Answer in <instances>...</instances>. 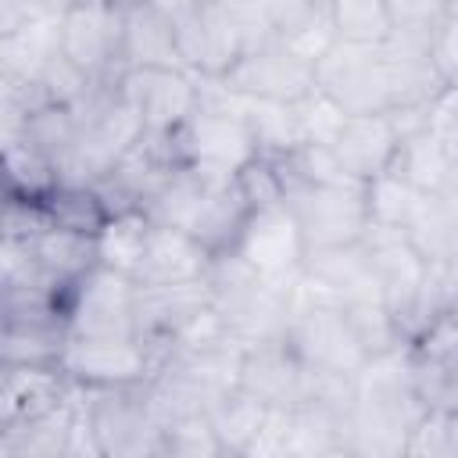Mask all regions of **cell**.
<instances>
[{"mask_svg":"<svg viewBox=\"0 0 458 458\" xmlns=\"http://www.w3.org/2000/svg\"><path fill=\"white\" fill-rule=\"evenodd\" d=\"M268 36L272 29L261 0H200V7L175 25L182 68L197 79H222Z\"/></svg>","mask_w":458,"mask_h":458,"instance_id":"obj_1","label":"cell"},{"mask_svg":"<svg viewBox=\"0 0 458 458\" xmlns=\"http://www.w3.org/2000/svg\"><path fill=\"white\" fill-rule=\"evenodd\" d=\"M315 93H322L344 114H386L394 107L386 43L369 47L333 39L315 61Z\"/></svg>","mask_w":458,"mask_h":458,"instance_id":"obj_2","label":"cell"},{"mask_svg":"<svg viewBox=\"0 0 458 458\" xmlns=\"http://www.w3.org/2000/svg\"><path fill=\"white\" fill-rule=\"evenodd\" d=\"M75 390H79L86 422L97 437L100 458L161 454V419L150 401L147 379L129 386H100V390L75 386Z\"/></svg>","mask_w":458,"mask_h":458,"instance_id":"obj_3","label":"cell"},{"mask_svg":"<svg viewBox=\"0 0 458 458\" xmlns=\"http://www.w3.org/2000/svg\"><path fill=\"white\" fill-rule=\"evenodd\" d=\"M279 336L311 369H329V372H351L354 376L369 361L354 329H351V322H347V315H344V308L311 293L301 276H297L290 315H286V326H283Z\"/></svg>","mask_w":458,"mask_h":458,"instance_id":"obj_4","label":"cell"},{"mask_svg":"<svg viewBox=\"0 0 458 458\" xmlns=\"http://www.w3.org/2000/svg\"><path fill=\"white\" fill-rule=\"evenodd\" d=\"M283 204L293 215V225L301 233L304 250L318 247H340L351 240H361L369 215L361 186H336V182H308V179H286Z\"/></svg>","mask_w":458,"mask_h":458,"instance_id":"obj_5","label":"cell"},{"mask_svg":"<svg viewBox=\"0 0 458 458\" xmlns=\"http://www.w3.org/2000/svg\"><path fill=\"white\" fill-rule=\"evenodd\" d=\"M218 82L243 100L301 104L315 93V64L290 43L268 36L258 47H250Z\"/></svg>","mask_w":458,"mask_h":458,"instance_id":"obj_6","label":"cell"},{"mask_svg":"<svg viewBox=\"0 0 458 458\" xmlns=\"http://www.w3.org/2000/svg\"><path fill=\"white\" fill-rule=\"evenodd\" d=\"M57 47L86 79L122 75V0H68L57 14Z\"/></svg>","mask_w":458,"mask_h":458,"instance_id":"obj_7","label":"cell"},{"mask_svg":"<svg viewBox=\"0 0 458 458\" xmlns=\"http://www.w3.org/2000/svg\"><path fill=\"white\" fill-rule=\"evenodd\" d=\"M204 311H211V290L204 276L190 283H172V286H136L132 336L150 351L157 365Z\"/></svg>","mask_w":458,"mask_h":458,"instance_id":"obj_8","label":"cell"},{"mask_svg":"<svg viewBox=\"0 0 458 458\" xmlns=\"http://www.w3.org/2000/svg\"><path fill=\"white\" fill-rule=\"evenodd\" d=\"M57 369L82 390L143 383L154 372L150 351L136 336H64Z\"/></svg>","mask_w":458,"mask_h":458,"instance_id":"obj_9","label":"cell"},{"mask_svg":"<svg viewBox=\"0 0 458 458\" xmlns=\"http://www.w3.org/2000/svg\"><path fill=\"white\" fill-rule=\"evenodd\" d=\"M132 276L93 265L68 283V336H132Z\"/></svg>","mask_w":458,"mask_h":458,"instance_id":"obj_10","label":"cell"},{"mask_svg":"<svg viewBox=\"0 0 458 458\" xmlns=\"http://www.w3.org/2000/svg\"><path fill=\"white\" fill-rule=\"evenodd\" d=\"M118 89L143 132H175L200 104V79L186 68H125Z\"/></svg>","mask_w":458,"mask_h":458,"instance_id":"obj_11","label":"cell"},{"mask_svg":"<svg viewBox=\"0 0 458 458\" xmlns=\"http://www.w3.org/2000/svg\"><path fill=\"white\" fill-rule=\"evenodd\" d=\"M236 386L254 394L268 408H293L304 401L308 365L293 354V347L283 336H268L240 351Z\"/></svg>","mask_w":458,"mask_h":458,"instance_id":"obj_12","label":"cell"},{"mask_svg":"<svg viewBox=\"0 0 458 458\" xmlns=\"http://www.w3.org/2000/svg\"><path fill=\"white\" fill-rule=\"evenodd\" d=\"M297 272L311 293H318L333 304H347L354 297L379 293L376 276H372V261H369V250L361 240H351L340 247L304 250Z\"/></svg>","mask_w":458,"mask_h":458,"instance_id":"obj_13","label":"cell"},{"mask_svg":"<svg viewBox=\"0 0 458 458\" xmlns=\"http://www.w3.org/2000/svg\"><path fill=\"white\" fill-rule=\"evenodd\" d=\"M233 250L258 276H290L301 265L304 243H301V233H297L286 204H272V208L250 211L243 233H240V243Z\"/></svg>","mask_w":458,"mask_h":458,"instance_id":"obj_14","label":"cell"},{"mask_svg":"<svg viewBox=\"0 0 458 458\" xmlns=\"http://www.w3.org/2000/svg\"><path fill=\"white\" fill-rule=\"evenodd\" d=\"M397 143L401 136L386 114H344L336 136L329 140V154L354 182H369L390 168Z\"/></svg>","mask_w":458,"mask_h":458,"instance_id":"obj_15","label":"cell"},{"mask_svg":"<svg viewBox=\"0 0 458 458\" xmlns=\"http://www.w3.org/2000/svg\"><path fill=\"white\" fill-rule=\"evenodd\" d=\"M250 204L243 197V190L236 186L233 175H222V172H208V182H204V193H200V204L190 218V236L211 254H225L240 243V233L250 218Z\"/></svg>","mask_w":458,"mask_h":458,"instance_id":"obj_16","label":"cell"},{"mask_svg":"<svg viewBox=\"0 0 458 458\" xmlns=\"http://www.w3.org/2000/svg\"><path fill=\"white\" fill-rule=\"evenodd\" d=\"M118 64L125 68H182L175 25L150 4H122V43H118Z\"/></svg>","mask_w":458,"mask_h":458,"instance_id":"obj_17","label":"cell"},{"mask_svg":"<svg viewBox=\"0 0 458 458\" xmlns=\"http://www.w3.org/2000/svg\"><path fill=\"white\" fill-rule=\"evenodd\" d=\"M204 268H208V250L186 229L150 225L143 254L132 268V283L136 286H172V283L200 279Z\"/></svg>","mask_w":458,"mask_h":458,"instance_id":"obj_18","label":"cell"},{"mask_svg":"<svg viewBox=\"0 0 458 458\" xmlns=\"http://www.w3.org/2000/svg\"><path fill=\"white\" fill-rule=\"evenodd\" d=\"M75 386L57 365H4L0 419H36L68 404Z\"/></svg>","mask_w":458,"mask_h":458,"instance_id":"obj_19","label":"cell"},{"mask_svg":"<svg viewBox=\"0 0 458 458\" xmlns=\"http://www.w3.org/2000/svg\"><path fill=\"white\" fill-rule=\"evenodd\" d=\"M54 54H61V47H57V18L54 14H39L29 25H21L18 32L0 39V82L11 86L18 97H25V89L39 79V72L50 64Z\"/></svg>","mask_w":458,"mask_h":458,"instance_id":"obj_20","label":"cell"},{"mask_svg":"<svg viewBox=\"0 0 458 458\" xmlns=\"http://www.w3.org/2000/svg\"><path fill=\"white\" fill-rule=\"evenodd\" d=\"M390 168L419 193H458V147L440 143L426 129L408 132L397 143Z\"/></svg>","mask_w":458,"mask_h":458,"instance_id":"obj_21","label":"cell"},{"mask_svg":"<svg viewBox=\"0 0 458 458\" xmlns=\"http://www.w3.org/2000/svg\"><path fill=\"white\" fill-rule=\"evenodd\" d=\"M401 236L422 261L458 258V193H419Z\"/></svg>","mask_w":458,"mask_h":458,"instance_id":"obj_22","label":"cell"},{"mask_svg":"<svg viewBox=\"0 0 458 458\" xmlns=\"http://www.w3.org/2000/svg\"><path fill=\"white\" fill-rule=\"evenodd\" d=\"M72 415H75V394L57 411H47V415H36V419H0V458H57V454H68Z\"/></svg>","mask_w":458,"mask_h":458,"instance_id":"obj_23","label":"cell"},{"mask_svg":"<svg viewBox=\"0 0 458 458\" xmlns=\"http://www.w3.org/2000/svg\"><path fill=\"white\" fill-rule=\"evenodd\" d=\"M25 247H29L32 268L54 283H64V286L97 265V236H82V233L54 225V222L36 240H29Z\"/></svg>","mask_w":458,"mask_h":458,"instance_id":"obj_24","label":"cell"},{"mask_svg":"<svg viewBox=\"0 0 458 458\" xmlns=\"http://www.w3.org/2000/svg\"><path fill=\"white\" fill-rule=\"evenodd\" d=\"M61 182L57 165L39 154L32 143H25L21 136H7L0 140V190L7 197L18 200H47L50 190Z\"/></svg>","mask_w":458,"mask_h":458,"instance_id":"obj_25","label":"cell"},{"mask_svg":"<svg viewBox=\"0 0 458 458\" xmlns=\"http://www.w3.org/2000/svg\"><path fill=\"white\" fill-rule=\"evenodd\" d=\"M18 136L25 143H32L39 154H47L61 175L64 165L75 157V147H79V114L68 104H32L21 114Z\"/></svg>","mask_w":458,"mask_h":458,"instance_id":"obj_26","label":"cell"},{"mask_svg":"<svg viewBox=\"0 0 458 458\" xmlns=\"http://www.w3.org/2000/svg\"><path fill=\"white\" fill-rule=\"evenodd\" d=\"M265 415H268V404L258 401L254 394H247L240 386L222 394L208 408V419H211V429L222 444V454H243L247 458L250 444L258 440V433L265 426Z\"/></svg>","mask_w":458,"mask_h":458,"instance_id":"obj_27","label":"cell"},{"mask_svg":"<svg viewBox=\"0 0 458 458\" xmlns=\"http://www.w3.org/2000/svg\"><path fill=\"white\" fill-rule=\"evenodd\" d=\"M386 7V25H390V43L426 50L429 39L458 18V7L447 0H383Z\"/></svg>","mask_w":458,"mask_h":458,"instance_id":"obj_28","label":"cell"},{"mask_svg":"<svg viewBox=\"0 0 458 458\" xmlns=\"http://www.w3.org/2000/svg\"><path fill=\"white\" fill-rule=\"evenodd\" d=\"M43 208L54 225L82 233V236H100V229L111 218L100 193L93 190V182H57L50 190V197L43 200Z\"/></svg>","mask_w":458,"mask_h":458,"instance_id":"obj_29","label":"cell"},{"mask_svg":"<svg viewBox=\"0 0 458 458\" xmlns=\"http://www.w3.org/2000/svg\"><path fill=\"white\" fill-rule=\"evenodd\" d=\"M147 233H150V222H147L143 211H125V215L107 218V225L97 236V261L132 276V268L143 254Z\"/></svg>","mask_w":458,"mask_h":458,"instance_id":"obj_30","label":"cell"},{"mask_svg":"<svg viewBox=\"0 0 458 458\" xmlns=\"http://www.w3.org/2000/svg\"><path fill=\"white\" fill-rule=\"evenodd\" d=\"M329 29L340 43H369L379 47L390 39L383 0H329Z\"/></svg>","mask_w":458,"mask_h":458,"instance_id":"obj_31","label":"cell"},{"mask_svg":"<svg viewBox=\"0 0 458 458\" xmlns=\"http://www.w3.org/2000/svg\"><path fill=\"white\" fill-rule=\"evenodd\" d=\"M361 197H365V215L369 225H386V229H401L419 200V190L411 182H404L394 168L372 175L369 182H361Z\"/></svg>","mask_w":458,"mask_h":458,"instance_id":"obj_32","label":"cell"},{"mask_svg":"<svg viewBox=\"0 0 458 458\" xmlns=\"http://www.w3.org/2000/svg\"><path fill=\"white\" fill-rule=\"evenodd\" d=\"M365 358H376V354H386V351H397L401 347V336H397V326H394V315L386 308V301L379 293H365V297H354L347 304H340Z\"/></svg>","mask_w":458,"mask_h":458,"instance_id":"obj_33","label":"cell"},{"mask_svg":"<svg viewBox=\"0 0 458 458\" xmlns=\"http://www.w3.org/2000/svg\"><path fill=\"white\" fill-rule=\"evenodd\" d=\"M161 454L165 458H218L222 444L211 429L208 411H186L161 422Z\"/></svg>","mask_w":458,"mask_h":458,"instance_id":"obj_34","label":"cell"},{"mask_svg":"<svg viewBox=\"0 0 458 458\" xmlns=\"http://www.w3.org/2000/svg\"><path fill=\"white\" fill-rule=\"evenodd\" d=\"M411 458H458V411L451 408H426L411 426L404 451Z\"/></svg>","mask_w":458,"mask_h":458,"instance_id":"obj_35","label":"cell"},{"mask_svg":"<svg viewBox=\"0 0 458 458\" xmlns=\"http://www.w3.org/2000/svg\"><path fill=\"white\" fill-rule=\"evenodd\" d=\"M64 336L68 333H57V329H4L0 365H57Z\"/></svg>","mask_w":458,"mask_h":458,"instance_id":"obj_36","label":"cell"},{"mask_svg":"<svg viewBox=\"0 0 458 458\" xmlns=\"http://www.w3.org/2000/svg\"><path fill=\"white\" fill-rule=\"evenodd\" d=\"M50 225V215L39 200H18V197H7L0 204V240L4 243H29L36 240L43 229Z\"/></svg>","mask_w":458,"mask_h":458,"instance_id":"obj_37","label":"cell"},{"mask_svg":"<svg viewBox=\"0 0 458 458\" xmlns=\"http://www.w3.org/2000/svg\"><path fill=\"white\" fill-rule=\"evenodd\" d=\"M426 57H429V64L437 68V75H440L447 86H454V72H458V18H451V21L429 39Z\"/></svg>","mask_w":458,"mask_h":458,"instance_id":"obj_38","label":"cell"},{"mask_svg":"<svg viewBox=\"0 0 458 458\" xmlns=\"http://www.w3.org/2000/svg\"><path fill=\"white\" fill-rule=\"evenodd\" d=\"M39 14H47V11L39 4H32V0H0V39L18 32L21 25H29Z\"/></svg>","mask_w":458,"mask_h":458,"instance_id":"obj_39","label":"cell"},{"mask_svg":"<svg viewBox=\"0 0 458 458\" xmlns=\"http://www.w3.org/2000/svg\"><path fill=\"white\" fill-rule=\"evenodd\" d=\"M150 4H154L172 25H179L182 18H190V14L200 7V0H150Z\"/></svg>","mask_w":458,"mask_h":458,"instance_id":"obj_40","label":"cell"},{"mask_svg":"<svg viewBox=\"0 0 458 458\" xmlns=\"http://www.w3.org/2000/svg\"><path fill=\"white\" fill-rule=\"evenodd\" d=\"M64 4H68V0H43V7H47V11H50V14H57V11H61V7H64Z\"/></svg>","mask_w":458,"mask_h":458,"instance_id":"obj_41","label":"cell"},{"mask_svg":"<svg viewBox=\"0 0 458 458\" xmlns=\"http://www.w3.org/2000/svg\"><path fill=\"white\" fill-rule=\"evenodd\" d=\"M4 200H7V193H4V190H0V204H4Z\"/></svg>","mask_w":458,"mask_h":458,"instance_id":"obj_42","label":"cell"},{"mask_svg":"<svg viewBox=\"0 0 458 458\" xmlns=\"http://www.w3.org/2000/svg\"><path fill=\"white\" fill-rule=\"evenodd\" d=\"M32 4H39V7H43V0H32ZM43 11H47V7H43ZM47 14H50V11H47Z\"/></svg>","mask_w":458,"mask_h":458,"instance_id":"obj_43","label":"cell"},{"mask_svg":"<svg viewBox=\"0 0 458 458\" xmlns=\"http://www.w3.org/2000/svg\"><path fill=\"white\" fill-rule=\"evenodd\" d=\"M447 4H454V7H458V0H447Z\"/></svg>","mask_w":458,"mask_h":458,"instance_id":"obj_44","label":"cell"},{"mask_svg":"<svg viewBox=\"0 0 458 458\" xmlns=\"http://www.w3.org/2000/svg\"><path fill=\"white\" fill-rule=\"evenodd\" d=\"M0 379H4V365H0Z\"/></svg>","mask_w":458,"mask_h":458,"instance_id":"obj_45","label":"cell"},{"mask_svg":"<svg viewBox=\"0 0 458 458\" xmlns=\"http://www.w3.org/2000/svg\"><path fill=\"white\" fill-rule=\"evenodd\" d=\"M0 333H4V329H0Z\"/></svg>","mask_w":458,"mask_h":458,"instance_id":"obj_46","label":"cell"}]
</instances>
